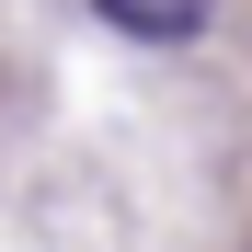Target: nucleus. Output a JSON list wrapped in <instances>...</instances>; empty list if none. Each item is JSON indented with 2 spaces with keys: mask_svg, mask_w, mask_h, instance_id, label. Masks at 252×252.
I'll use <instances>...</instances> for the list:
<instances>
[{
  "mask_svg": "<svg viewBox=\"0 0 252 252\" xmlns=\"http://www.w3.org/2000/svg\"><path fill=\"white\" fill-rule=\"evenodd\" d=\"M92 12H103L115 34H138V46H184V34H206L218 0H92Z\"/></svg>",
  "mask_w": 252,
  "mask_h": 252,
  "instance_id": "obj_1",
  "label": "nucleus"
}]
</instances>
